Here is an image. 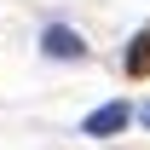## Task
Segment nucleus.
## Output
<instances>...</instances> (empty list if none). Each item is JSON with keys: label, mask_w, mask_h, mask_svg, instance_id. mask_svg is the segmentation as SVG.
I'll list each match as a JSON object with an SVG mask.
<instances>
[{"label": "nucleus", "mask_w": 150, "mask_h": 150, "mask_svg": "<svg viewBox=\"0 0 150 150\" xmlns=\"http://www.w3.org/2000/svg\"><path fill=\"white\" fill-rule=\"evenodd\" d=\"M144 127H150V104H144Z\"/></svg>", "instance_id": "4"}, {"label": "nucleus", "mask_w": 150, "mask_h": 150, "mask_svg": "<svg viewBox=\"0 0 150 150\" xmlns=\"http://www.w3.org/2000/svg\"><path fill=\"white\" fill-rule=\"evenodd\" d=\"M40 52L46 58H87V40L75 35V29H64V23H52V29L40 35Z\"/></svg>", "instance_id": "2"}, {"label": "nucleus", "mask_w": 150, "mask_h": 150, "mask_svg": "<svg viewBox=\"0 0 150 150\" xmlns=\"http://www.w3.org/2000/svg\"><path fill=\"white\" fill-rule=\"evenodd\" d=\"M127 121H133V110L121 98H110V104H98V110L81 121V133H87V139H110V133H127Z\"/></svg>", "instance_id": "1"}, {"label": "nucleus", "mask_w": 150, "mask_h": 150, "mask_svg": "<svg viewBox=\"0 0 150 150\" xmlns=\"http://www.w3.org/2000/svg\"><path fill=\"white\" fill-rule=\"evenodd\" d=\"M127 75H133V81H144V75H150V29L133 35V46H127Z\"/></svg>", "instance_id": "3"}]
</instances>
